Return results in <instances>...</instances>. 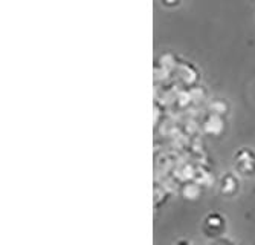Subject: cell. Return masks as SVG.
Returning <instances> with one entry per match:
<instances>
[{
	"label": "cell",
	"mask_w": 255,
	"mask_h": 245,
	"mask_svg": "<svg viewBox=\"0 0 255 245\" xmlns=\"http://www.w3.org/2000/svg\"><path fill=\"white\" fill-rule=\"evenodd\" d=\"M222 129H223V123H222L219 115L210 117V118L206 120V123H205V130L208 133H219Z\"/></svg>",
	"instance_id": "obj_1"
}]
</instances>
